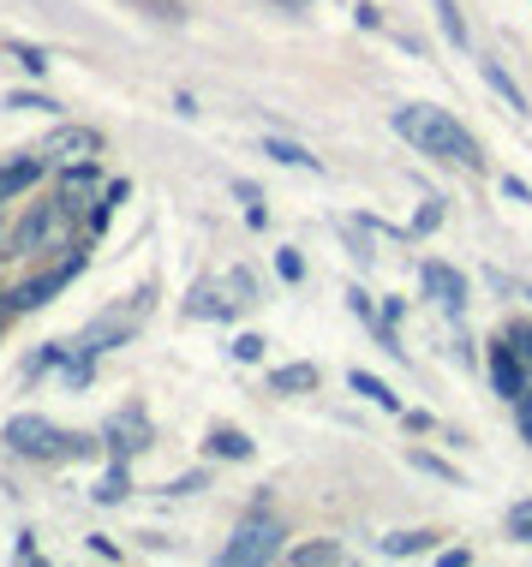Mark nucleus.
Returning a JSON list of instances; mask_svg holds the SVG:
<instances>
[{"instance_id": "obj_5", "label": "nucleus", "mask_w": 532, "mask_h": 567, "mask_svg": "<svg viewBox=\"0 0 532 567\" xmlns=\"http://www.w3.org/2000/svg\"><path fill=\"white\" fill-rule=\"evenodd\" d=\"M491 382H497V394H509V401H521V394H526V371H521V359H514L509 341L491 347Z\"/></svg>"}, {"instance_id": "obj_7", "label": "nucleus", "mask_w": 532, "mask_h": 567, "mask_svg": "<svg viewBox=\"0 0 532 567\" xmlns=\"http://www.w3.org/2000/svg\"><path fill=\"white\" fill-rule=\"evenodd\" d=\"M424 293L443 299L449 311H461V305H467V281H461V275H454L449 264H424Z\"/></svg>"}, {"instance_id": "obj_8", "label": "nucleus", "mask_w": 532, "mask_h": 567, "mask_svg": "<svg viewBox=\"0 0 532 567\" xmlns=\"http://www.w3.org/2000/svg\"><path fill=\"white\" fill-rule=\"evenodd\" d=\"M109 442H114V454H139L144 442H150L144 412H120V419H109Z\"/></svg>"}, {"instance_id": "obj_3", "label": "nucleus", "mask_w": 532, "mask_h": 567, "mask_svg": "<svg viewBox=\"0 0 532 567\" xmlns=\"http://www.w3.org/2000/svg\"><path fill=\"white\" fill-rule=\"evenodd\" d=\"M60 436L49 419H37V412H19V419H7V449L12 454H30V460H42V454H60Z\"/></svg>"}, {"instance_id": "obj_27", "label": "nucleus", "mask_w": 532, "mask_h": 567, "mask_svg": "<svg viewBox=\"0 0 532 567\" xmlns=\"http://www.w3.org/2000/svg\"><path fill=\"white\" fill-rule=\"evenodd\" d=\"M514 424H521V436L532 442V394H521V401H514Z\"/></svg>"}, {"instance_id": "obj_14", "label": "nucleus", "mask_w": 532, "mask_h": 567, "mask_svg": "<svg viewBox=\"0 0 532 567\" xmlns=\"http://www.w3.org/2000/svg\"><path fill=\"white\" fill-rule=\"evenodd\" d=\"M294 561H306V567H317V561H347V549H341V544H299Z\"/></svg>"}, {"instance_id": "obj_20", "label": "nucleus", "mask_w": 532, "mask_h": 567, "mask_svg": "<svg viewBox=\"0 0 532 567\" xmlns=\"http://www.w3.org/2000/svg\"><path fill=\"white\" fill-rule=\"evenodd\" d=\"M54 287H60V275H42L37 287H24V293H19V305H24V311H30V305H42V299L54 293Z\"/></svg>"}, {"instance_id": "obj_28", "label": "nucleus", "mask_w": 532, "mask_h": 567, "mask_svg": "<svg viewBox=\"0 0 532 567\" xmlns=\"http://www.w3.org/2000/svg\"><path fill=\"white\" fill-rule=\"evenodd\" d=\"M276 264H282V275H287V281H299V275H306V257H299V251H282Z\"/></svg>"}, {"instance_id": "obj_16", "label": "nucleus", "mask_w": 532, "mask_h": 567, "mask_svg": "<svg viewBox=\"0 0 532 567\" xmlns=\"http://www.w3.org/2000/svg\"><path fill=\"white\" fill-rule=\"evenodd\" d=\"M437 19H443V30H449L454 49H467V24H461V12H454V0H437Z\"/></svg>"}, {"instance_id": "obj_6", "label": "nucleus", "mask_w": 532, "mask_h": 567, "mask_svg": "<svg viewBox=\"0 0 532 567\" xmlns=\"http://www.w3.org/2000/svg\"><path fill=\"white\" fill-rule=\"evenodd\" d=\"M54 216H60L54 204H37V209H30V216L19 221V234H12V257H24V251H42V239L54 234Z\"/></svg>"}, {"instance_id": "obj_22", "label": "nucleus", "mask_w": 532, "mask_h": 567, "mask_svg": "<svg viewBox=\"0 0 532 567\" xmlns=\"http://www.w3.org/2000/svg\"><path fill=\"white\" fill-rule=\"evenodd\" d=\"M509 347H514V359H521L526 371H532V329H514V334H509Z\"/></svg>"}, {"instance_id": "obj_18", "label": "nucleus", "mask_w": 532, "mask_h": 567, "mask_svg": "<svg viewBox=\"0 0 532 567\" xmlns=\"http://www.w3.org/2000/svg\"><path fill=\"white\" fill-rule=\"evenodd\" d=\"M276 389H317V371L311 364H287V371H276Z\"/></svg>"}, {"instance_id": "obj_13", "label": "nucleus", "mask_w": 532, "mask_h": 567, "mask_svg": "<svg viewBox=\"0 0 532 567\" xmlns=\"http://www.w3.org/2000/svg\"><path fill=\"white\" fill-rule=\"evenodd\" d=\"M431 549V532H401V538H383V556H419Z\"/></svg>"}, {"instance_id": "obj_26", "label": "nucleus", "mask_w": 532, "mask_h": 567, "mask_svg": "<svg viewBox=\"0 0 532 567\" xmlns=\"http://www.w3.org/2000/svg\"><path fill=\"white\" fill-rule=\"evenodd\" d=\"M139 7H150V12H156V19H168V24H180V19H186V12L174 7V0H139Z\"/></svg>"}, {"instance_id": "obj_25", "label": "nucleus", "mask_w": 532, "mask_h": 567, "mask_svg": "<svg viewBox=\"0 0 532 567\" xmlns=\"http://www.w3.org/2000/svg\"><path fill=\"white\" fill-rule=\"evenodd\" d=\"M234 359H264V341H257V334H239V341H234Z\"/></svg>"}, {"instance_id": "obj_15", "label": "nucleus", "mask_w": 532, "mask_h": 567, "mask_svg": "<svg viewBox=\"0 0 532 567\" xmlns=\"http://www.w3.org/2000/svg\"><path fill=\"white\" fill-rule=\"evenodd\" d=\"M509 538L532 544V502H514V508H509Z\"/></svg>"}, {"instance_id": "obj_2", "label": "nucleus", "mask_w": 532, "mask_h": 567, "mask_svg": "<svg viewBox=\"0 0 532 567\" xmlns=\"http://www.w3.org/2000/svg\"><path fill=\"white\" fill-rule=\"evenodd\" d=\"M282 538H287V526L276 514H252L234 532V544H227V561H269V556H282Z\"/></svg>"}, {"instance_id": "obj_24", "label": "nucleus", "mask_w": 532, "mask_h": 567, "mask_svg": "<svg viewBox=\"0 0 532 567\" xmlns=\"http://www.w3.org/2000/svg\"><path fill=\"white\" fill-rule=\"evenodd\" d=\"M12 54H19L30 72H49V54H42V49H24V42H12Z\"/></svg>"}, {"instance_id": "obj_19", "label": "nucleus", "mask_w": 532, "mask_h": 567, "mask_svg": "<svg viewBox=\"0 0 532 567\" xmlns=\"http://www.w3.org/2000/svg\"><path fill=\"white\" fill-rule=\"evenodd\" d=\"M413 466H419V472H437L443 484H461V472H454L449 460H437V454H424V449H413Z\"/></svg>"}, {"instance_id": "obj_30", "label": "nucleus", "mask_w": 532, "mask_h": 567, "mask_svg": "<svg viewBox=\"0 0 532 567\" xmlns=\"http://www.w3.org/2000/svg\"><path fill=\"white\" fill-rule=\"evenodd\" d=\"M526 299H532V293H526Z\"/></svg>"}, {"instance_id": "obj_1", "label": "nucleus", "mask_w": 532, "mask_h": 567, "mask_svg": "<svg viewBox=\"0 0 532 567\" xmlns=\"http://www.w3.org/2000/svg\"><path fill=\"white\" fill-rule=\"evenodd\" d=\"M395 132L413 137L424 156H449V162H461V167H479L484 162L479 144H473V132H467L454 114H443V109H401V114H395Z\"/></svg>"}, {"instance_id": "obj_10", "label": "nucleus", "mask_w": 532, "mask_h": 567, "mask_svg": "<svg viewBox=\"0 0 532 567\" xmlns=\"http://www.w3.org/2000/svg\"><path fill=\"white\" fill-rule=\"evenodd\" d=\"M37 174H42V162H12V167H0V204H7V197H19Z\"/></svg>"}, {"instance_id": "obj_29", "label": "nucleus", "mask_w": 532, "mask_h": 567, "mask_svg": "<svg viewBox=\"0 0 532 567\" xmlns=\"http://www.w3.org/2000/svg\"><path fill=\"white\" fill-rule=\"evenodd\" d=\"M437 221H443V209H437V204H424V209H419V221H413V227H419V234H424V227H437Z\"/></svg>"}, {"instance_id": "obj_11", "label": "nucleus", "mask_w": 532, "mask_h": 567, "mask_svg": "<svg viewBox=\"0 0 532 567\" xmlns=\"http://www.w3.org/2000/svg\"><path fill=\"white\" fill-rule=\"evenodd\" d=\"M347 382H354V389H359V394H365V401H371V406H383V412H401V401H395V394H389V382H377V377H365V371H354Z\"/></svg>"}, {"instance_id": "obj_4", "label": "nucleus", "mask_w": 532, "mask_h": 567, "mask_svg": "<svg viewBox=\"0 0 532 567\" xmlns=\"http://www.w3.org/2000/svg\"><path fill=\"white\" fill-rule=\"evenodd\" d=\"M49 162H102V132L96 126H54L42 137Z\"/></svg>"}, {"instance_id": "obj_23", "label": "nucleus", "mask_w": 532, "mask_h": 567, "mask_svg": "<svg viewBox=\"0 0 532 567\" xmlns=\"http://www.w3.org/2000/svg\"><path fill=\"white\" fill-rule=\"evenodd\" d=\"M96 496H102V502H120V496H126V472H109V478H102V489H96Z\"/></svg>"}, {"instance_id": "obj_21", "label": "nucleus", "mask_w": 532, "mask_h": 567, "mask_svg": "<svg viewBox=\"0 0 532 567\" xmlns=\"http://www.w3.org/2000/svg\"><path fill=\"white\" fill-rule=\"evenodd\" d=\"M7 109H24V114H49L54 102H49V96H30V90H24V96H7Z\"/></svg>"}, {"instance_id": "obj_12", "label": "nucleus", "mask_w": 532, "mask_h": 567, "mask_svg": "<svg viewBox=\"0 0 532 567\" xmlns=\"http://www.w3.org/2000/svg\"><path fill=\"white\" fill-rule=\"evenodd\" d=\"M264 156L294 162V167H311V174H317V156H306V150H299V144H287V137H264Z\"/></svg>"}, {"instance_id": "obj_17", "label": "nucleus", "mask_w": 532, "mask_h": 567, "mask_svg": "<svg viewBox=\"0 0 532 567\" xmlns=\"http://www.w3.org/2000/svg\"><path fill=\"white\" fill-rule=\"evenodd\" d=\"M216 454L246 460V454H252V436H246V431H216Z\"/></svg>"}, {"instance_id": "obj_9", "label": "nucleus", "mask_w": 532, "mask_h": 567, "mask_svg": "<svg viewBox=\"0 0 532 567\" xmlns=\"http://www.w3.org/2000/svg\"><path fill=\"white\" fill-rule=\"evenodd\" d=\"M479 72H484V84H491V90H497V96H503V102H509V109H514V114H526V109H532V102L521 96V84H514V79H509V72H503V66H497V60H479Z\"/></svg>"}]
</instances>
